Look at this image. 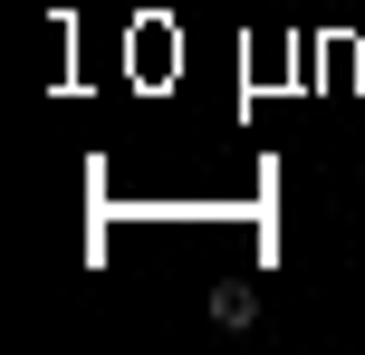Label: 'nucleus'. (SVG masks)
Listing matches in <instances>:
<instances>
[{
    "mask_svg": "<svg viewBox=\"0 0 365 355\" xmlns=\"http://www.w3.org/2000/svg\"><path fill=\"white\" fill-rule=\"evenodd\" d=\"M250 317H259V298H250V288H240V279H212V327H231V337H240Z\"/></svg>",
    "mask_w": 365,
    "mask_h": 355,
    "instance_id": "obj_1",
    "label": "nucleus"
}]
</instances>
